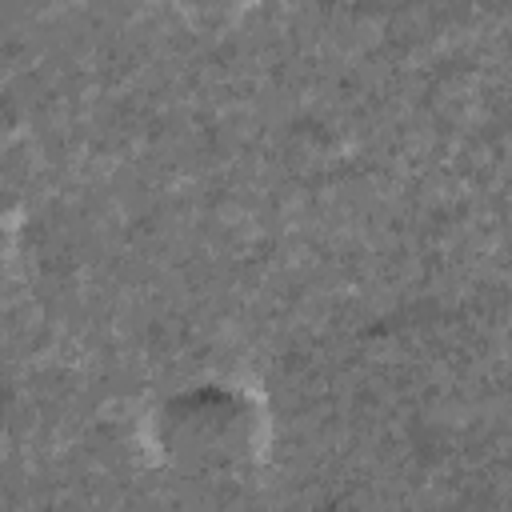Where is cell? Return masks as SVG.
Segmentation results:
<instances>
[{
  "mask_svg": "<svg viewBox=\"0 0 512 512\" xmlns=\"http://www.w3.org/2000/svg\"><path fill=\"white\" fill-rule=\"evenodd\" d=\"M188 24L196 28H208V32H220V28H232L248 8L252 0H168Z\"/></svg>",
  "mask_w": 512,
  "mask_h": 512,
  "instance_id": "2",
  "label": "cell"
},
{
  "mask_svg": "<svg viewBox=\"0 0 512 512\" xmlns=\"http://www.w3.org/2000/svg\"><path fill=\"white\" fill-rule=\"evenodd\" d=\"M144 444L184 480H244L268 452V408L252 384L196 380L160 396L144 416Z\"/></svg>",
  "mask_w": 512,
  "mask_h": 512,
  "instance_id": "1",
  "label": "cell"
}]
</instances>
